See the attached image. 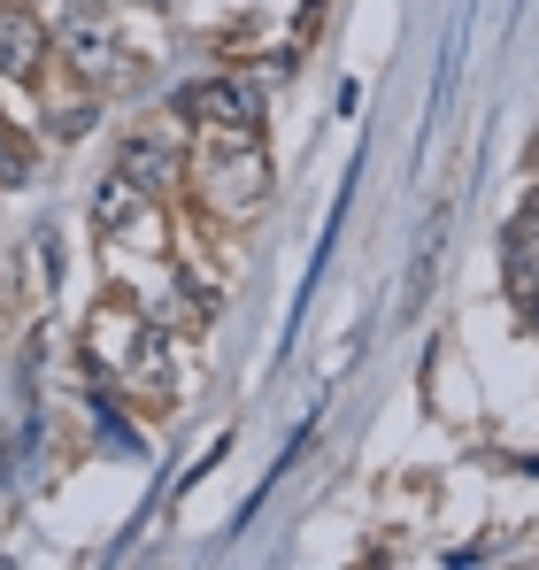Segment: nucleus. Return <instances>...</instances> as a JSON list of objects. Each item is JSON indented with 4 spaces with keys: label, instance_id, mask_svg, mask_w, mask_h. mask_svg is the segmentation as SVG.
Masks as SVG:
<instances>
[{
    "label": "nucleus",
    "instance_id": "7ed1b4c3",
    "mask_svg": "<svg viewBox=\"0 0 539 570\" xmlns=\"http://www.w3.org/2000/svg\"><path fill=\"white\" fill-rule=\"evenodd\" d=\"M208 147H200V193H208V208L216 216H247L270 186V163H263V139L255 131H200Z\"/></svg>",
    "mask_w": 539,
    "mask_h": 570
},
{
    "label": "nucleus",
    "instance_id": "0eeeda50",
    "mask_svg": "<svg viewBox=\"0 0 539 570\" xmlns=\"http://www.w3.org/2000/svg\"><path fill=\"white\" fill-rule=\"evenodd\" d=\"M147 200H155V193L139 186L131 170H108L100 193H92V224H100V232H124V224H139V216H147Z\"/></svg>",
    "mask_w": 539,
    "mask_h": 570
},
{
    "label": "nucleus",
    "instance_id": "f03ea898",
    "mask_svg": "<svg viewBox=\"0 0 539 570\" xmlns=\"http://www.w3.org/2000/svg\"><path fill=\"white\" fill-rule=\"evenodd\" d=\"M55 55L70 62V78H86L92 94H116V86L131 78V47H124V31H116V16H108L100 0L62 8V23H55Z\"/></svg>",
    "mask_w": 539,
    "mask_h": 570
},
{
    "label": "nucleus",
    "instance_id": "f257e3e1",
    "mask_svg": "<svg viewBox=\"0 0 539 570\" xmlns=\"http://www.w3.org/2000/svg\"><path fill=\"white\" fill-rule=\"evenodd\" d=\"M86 355L108 371L116 385H131V393H163L170 385V371H163V340L147 332V316L131 308V301H92L86 316Z\"/></svg>",
    "mask_w": 539,
    "mask_h": 570
},
{
    "label": "nucleus",
    "instance_id": "20e7f679",
    "mask_svg": "<svg viewBox=\"0 0 539 570\" xmlns=\"http://www.w3.org/2000/svg\"><path fill=\"white\" fill-rule=\"evenodd\" d=\"M178 124H193V131H263V94L247 78H200L178 94Z\"/></svg>",
    "mask_w": 539,
    "mask_h": 570
},
{
    "label": "nucleus",
    "instance_id": "39448f33",
    "mask_svg": "<svg viewBox=\"0 0 539 570\" xmlns=\"http://www.w3.org/2000/svg\"><path fill=\"white\" fill-rule=\"evenodd\" d=\"M55 55V31L31 16V8H8L0 0V86H31Z\"/></svg>",
    "mask_w": 539,
    "mask_h": 570
},
{
    "label": "nucleus",
    "instance_id": "423d86ee",
    "mask_svg": "<svg viewBox=\"0 0 539 570\" xmlns=\"http://www.w3.org/2000/svg\"><path fill=\"white\" fill-rule=\"evenodd\" d=\"M116 170H131L147 193H170L185 178V139H178V124H147V131H131V139H124V155H116Z\"/></svg>",
    "mask_w": 539,
    "mask_h": 570
}]
</instances>
